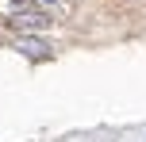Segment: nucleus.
Wrapping results in <instances>:
<instances>
[{
	"mask_svg": "<svg viewBox=\"0 0 146 142\" xmlns=\"http://www.w3.org/2000/svg\"><path fill=\"white\" fill-rule=\"evenodd\" d=\"M4 23H8L12 31H19V35H31V31H42V27H50L54 19L42 12V8H19V12H12Z\"/></svg>",
	"mask_w": 146,
	"mask_h": 142,
	"instance_id": "1",
	"label": "nucleus"
},
{
	"mask_svg": "<svg viewBox=\"0 0 146 142\" xmlns=\"http://www.w3.org/2000/svg\"><path fill=\"white\" fill-rule=\"evenodd\" d=\"M15 50L23 54V58H31V61H46L50 58V42H42V38H35V35H19L15 38Z\"/></svg>",
	"mask_w": 146,
	"mask_h": 142,
	"instance_id": "2",
	"label": "nucleus"
},
{
	"mask_svg": "<svg viewBox=\"0 0 146 142\" xmlns=\"http://www.w3.org/2000/svg\"><path fill=\"white\" fill-rule=\"evenodd\" d=\"M38 4H54V0H38Z\"/></svg>",
	"mask_w": 146,
	"mask_h": 142,
	"instance_id": "3",
	"label": "nucleus"
}]
</instances>
